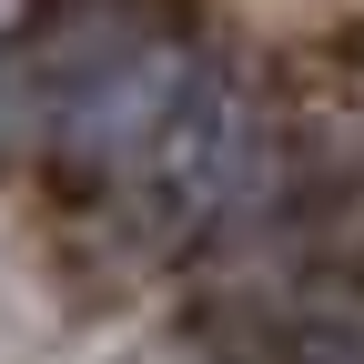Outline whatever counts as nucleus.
<instances>
[{
	"mask_svg": "<svg viewBox=\"0 0 364 364\" xmlns=\"http://www.w3.org/2000/svg\"><path fill=\"white\" fill-rule=\"evenodd\" d=\"M122 182H132V213L152 223V243H193L213 223H233L263 193V122H253V102L233 81H213V71H182L162 122L132 142Z\"/></svg>",
	"mask_w": 364,
	"mask_h": 364,
	"instance_id": "2",
	"label": "nucleus"
},
{
	"mask_svg": "<svg viewBox=\"0 0 364 364\" xmlns=\"http://www.w3.org/2000/svg\"><path fill=\"white\" fill-rule=\"evenodd\" d=\"M193 71L182 41L132 0H71L31 41L0 51V142H31L81 172H122L132 142L162 122L172 81Z\"/></svg>",
	"mask_w": 364,
	"mask_h": 364,
	"instance_id": "1",
	"label": "nucleus"
},
{
	"mask_svg": "<svg viewBox=\"0 0 364 364\" xmlns=\"http://www.w3.org/2000/svg\"><path fill=\"white\" fill-rule=\"evenodd\" d=\"M213 364H364V324L304 294H243L203 324Z\"/></svg>",
	"mask_w": 364,
	"mask_h": 364,
	"instance_id": "3",
	"label": "nucleus"
}]
</instances>
